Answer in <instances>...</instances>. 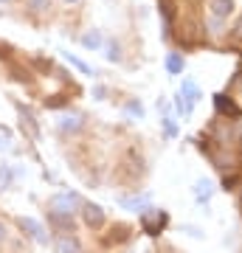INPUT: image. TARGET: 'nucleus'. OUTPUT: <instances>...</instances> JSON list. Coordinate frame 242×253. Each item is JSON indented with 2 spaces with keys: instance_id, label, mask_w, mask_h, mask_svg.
<instances>
[{
  "instance_id": "1",
  "label": "nucleus",
  "mask_w": 242,
  "mask_h": 253,
  "mask_svg": "<svg viewBox=\"0 0 242 253\" xmlns=\"http://www.w3.org/2000/svg\"><path fill=\"white\" fill-rule=\"evenodd\" d=\"M82 206V200L76 191H59L48 200V214H65V217H73V211Z\"/></svg>"
},
{
  "instance_id": "2",
  "label": "nucleus",
  "mask_w": 242,
  "mask_h": 253,
  "mask_svg": "<svg viewBox=\"0 0 242 253\" xmlns=\"http://www.w3.org/2000/svg\"><path fill=\"white\" fill-rule=\"evenodd\" d=\"M166 222H169V214H166L163 208H144V211H141V228H144V234L158 236L163 228H166Z\"/></svg>"
},
{
  "instance_id": "3",
  "label": "nucleus",
  "mask_w": 242,
  "mask_h": 253,
  "mask_svg": "<svg viewBox=\"0 0 242 253\" xmlns=\"http://www.w3.org/2000/svg\"><path fill=\"white\" fill-rule=\"evenodd\" d=\"M82 217H85L88 228H93V231H99V228L104 225V211H101V206H96V203H85V206H82Z\"/></svg>"
},
{
  "instance_id": "4",
  "label": "nucleus",
  "mask_w": 242,
  "mask_h": 253,
  "mask_svg": "<svg viewBox=\"0 0 242 253\" xmlns=\"http://www.w3.org/2000/svg\"><path fill=\"white\" fill-rule=\"evenodd\" d=\"M17 225L26 231L28 236H34V242H40V245H48V234H45V228L37 222V219H31V217H20L17 219Z\"/></svg>"
},
{
  "instance_id": "5",
  "label": "nucleus",
  "mask_w": 242,
  "mask_h": 253,
  "mask_svg": "<svg viewBox=\"0 0 242 253\" xmlns=\"http://www.w3.org/2000/svg\"><path fill=\"white\" fill-rule=\"evenodd\" d=\"M56 126H59V132H65V135H73V132H79L82 126H85V118L79 113H65V116H59Z\"/></svg>"
},
{
  "instance_id": "6",
  "label": "nucleus",
  "mask_w": 242,
  "mask_h": 253,
  "mask_svg": "<svg viewBox=\"0 0 242 253\" xmlns=\"http://www.w3.org/2000/svg\"><path fill=\"white\" fill-rule=\"evenodd\" d=\"M208 11L214 20H225L228 14H234V0H208Z\"/></svg>"
},
{
  "instance_id": "7",
  "label": "nucleus",
  "mask_w": 242,
  "mask_h": 253,
  "mask_svg": "<svg viewBox=\"0 0 242 253\" xmlns=\"http://www.w3.org/2000/svg\"><path fill=\"white\" fill-rule=\"evenodd\" d=\"M56 253H82L79 239H76V236H71V234L59 236V239H56Z\"/></svg>"
},
{
  "instance_id": "8",
  "label": "nucleus",
  "mask_w": 242,
  "mask_h": 253,
  "mask_svg": "<svg viewBox=\"0 0 242 253\" xmlns=\"http://www.w3.org/2000/svg\"><path fill=\"white\" fill-rule=\"evenodd\" d=\"M20 118H23L20 124H23V129H28V135H31V138H40V126H37L34 116H31L28 110H23V107H20Z\"/></svg>"
},
{
  "instance_id": "9",
  "label": "nucleus",
  "mask_w": 242,
  "mask_h": 253,
  "mask_svg": "<svg viewBox=\"0 0 242 253\" xmlns=\"http://www.w3.org/2000/svg\"><path fill=\"white\" fill-rule=\"evenodd\" d=\"M211 194H214V189H211V183H208V180H197V183H194V197H197V203H208Z\"/></svg>"
},
{
  "instance_id": "10",
  "label": "nucleus",
  "mask_w": 242,
  "mask_h": 253,
  "mask_svg": "<svg viewBox=\"0 0 242 253\" xmlns=\"http://www.w3.org/2000/svg\"><path fill=\"white\" fill-rule=\"evenodd\" d=\"M82 45L88 48V51H96V48H101V31H96V28H90L88 34L82 37Z\"/></svg>"
},
{
  "instance_id": "11",
  "label": "nucleus",
  "mask_w": 242,
  "mask_h": 253,
  "mask_svg": "<svg viewBox=\"0 0 242 253\" xmlns=\"http://www.w3.org/2000/svg\"><path fill=\"white\" fill-rule=\"evenodd\" d=\"M214 104H217V110H220V113H225V116H237V113H240V110H237V104H234L228 96H217Z\"/></svg>"
},
{
  "instance_id": "12",
  "label": "nucleus",
  "mask_w": 242,
  "mask_h": 253,
  "mask_svg": "<svg viewBox=\"0 0 242 253\" xmlns=\"http://www.w3.org/2000/svg\"><path fill=\"white\" fill-rule=\"evenodd\" d=\"M146 200H149V194H138V197H121L118 203H121L124 208H138V211H144Z\"/></svg>"
},
{
  "instance_id": "13",
  "label": "nucleus",
  "mask_w": 242,
  "mask_h": 253,
  "mask_svg": "<svg viewBox=\"0 0 242 253\" xmlns=\"http://www.w3.org/2000/svg\"><path fill=\"white\" fill-rule=\"evenodd\" d=\"M180 93L186 96V99H192L194 104H197V99H200V90H197V84L192 79H183V84H180Z\"/></svg>"
},
{
  "instance_id": "14",
  "label": "nucleus",
  "mask_w": 242,
  "mask_h": 253,
  "mask_svg": "<svg viewBox=\"0 0 242 253\" xmlns=\"http://www.w3.org/2000/svg\"><path fill=\"white\" fill-rule=\"evenodd\" d=\"M183 68H186V62H183V56H180V54H169V56H166V71H169V73H183Z\"/></svg>"
},
{
  "instance_id": "15",
  "label": "nucleus",
  "mask_w": 242,
  "mask_h": 253,
  "mask_svg": "<svg viewBox=\"0 0 242 253\" xmlns=\"http://www.w3.org/2000/svg\"><path fill=\"white\" fill-rule=\"evenodd\" d=\"M175 107H178V113H183V116H192V110H194V101L186 99L183 93L178 96V101H175Z\"/></svg>"
},
{
  "instance_id": "16",
  "label": "nucleus",
  "mask_w": 242,
  "mask_h": 253,
  "mask_svg": "<svg viewBox=\"0 0 242 253\" xmlns=\"http://www.w3.org/2000/svg\"><path fill=\"white\" fill-rule=\"evenodd\" d=\"M9 183H11V166L0 163V189H9Z\"/></svg>"
},
{
  "instance_id": "17",
  "label": "nucleus",
  "mask_w": 242,
  "mask_h": 253,
  "mask_svg": "<svg viewBox=\"0 0 242 253\" xmlns=\"http://www.w3.org/2000/svg\"><path fill=\"white\" fill-rule=\"evenodd\" d=\"M65 59H68V62L73 65V68H79L82 73H88V76H96V73H93V71H90V68H88V65L82 62V59H76V56H73V54H65Z\"/></svg>"
},
{
  "instance_id": "18",
  "label": "nucleus",
  "mask_w": 242,
  "mask_h": 253,
  "mask_svg": "<svg viewBox=\"0 0 242 253\" xmlns=\"http://www.w3.org/2000/svg\"><path fill=\"white\" fill-rule=\"evenodd\" d=\"M127 113H130V116L133 118H144V107H141V101H127Z\"/></svg>"
},
{
  "instance_id": "19",
  "label": "nucleus",
  "mask_w": 242,
  "mask_h": 253,
  "mask_svg": "<svg viewBox=\"0 0 242 253\" xmlns=\"http://www.w3.org/2000/svg\"><path fill=\"white\" fill-rule=\"evenodd\" d=\"M104 56H107V62H118V59H121V48H118V42H110Z\"/></svg>"
},
{
  "instance_id": "20",
  "label": "nucleus",
  "mask_w": 242,
  "mask_h": 253,
  "mask_svg": "<svg viewBox=\"0 0 242 253\" xmlns=\"http://www.w3.org/2000/svg\"><path fill=\"white\" fill-rule=\"evenodd\" d=\"M51 6V0H28V9L34 11V14H40V11H45Z\"/></svg>"
},
{
  "instance_id": "21",
  "label": "nucleus",
  "mask_w": 242,
  "mask_h": 253,
  "mask_svg": "<svg viewBox=\"0 0 242 253\" xmlns=\"http://www.w3.org/2000/svg\"><path fill=\"white\" fill-rule=\"evenodd\" d=\"M163 129H166V135H175V132H178V126H175L172 118H163Z\"/></svg>"
},
{
  "instance_id": "22",
  "label": "nucleus",
  "mask_w": 242,
  "mask_h": 253,
  "mask_svg": "<svg viewBox=\"0 0 242 253\" xmlns=\"http://www.w3.org/2000/svg\"><path fill=\"white\" fill-rule=\"evenodd\" d=\"M93 96H96V99H104V96H107V90H104L101 84H96V87H93Z\"/></svg>"
},
{
  "instance_id": "23",
  "label": "nucleus",
  "mask_w": 242,
  "mask_h": 253,
  "mask_svg": "<svg viewBox=\"0 0 242 253\" xmlns=\"http://www.w3.org/2000/svg\"><path fill=\"white\" fill-rule=\"evenodd\" d=\"M3 239H6V225L0 222V242H3Z\"/></svg>"
},
{
  "instance_id": "24",
  "label": "nucleus",
  "mask_w": 242,
  "mask_h": 253,
  "mask_svg": "<svg viewBox=\"0 0 242 253\" xmlns=\"http://www.w3.org/2000/svg\"><path fill=\"white\" fill-rule=\"evenodd\" d=\"M0 3H14V0H0Z\"/></svg>"
},
{
  "instance_id": "25",
  "label": "nucleus",
  "mask_w": 242,
  "mask_h": 253,
  "mask_svg": "<svg viewBox=\"0 0 242 253\" xmlns=\"http://www.w3.org/2000/svg\"><path fill=\"white\" fill-rule=\"evenodd\" d=\"M65 3H79V0H65Z\"/></svg>"
}]
</instances>
